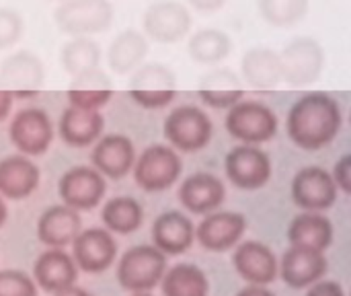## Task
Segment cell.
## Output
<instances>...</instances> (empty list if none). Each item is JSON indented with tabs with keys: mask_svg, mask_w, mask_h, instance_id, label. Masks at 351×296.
Returning a JSON list of instances; mask_svg holds the SVG:
<instances>
[{
	"mask_svg": "<svg viewBox=\"0 0 351 296\" xmlns=\"http://www.w3.org/2000/svg\"><path fill=\"white\" fill-rule=\"evenodd\" d=\"M339 103L321 91L300 97L288 113V136L302 150H321L331 144L341 130Z\"/></svg>",
	"mask_w": 351,
	"mask_h": 296,
	"instance_id": "cell-1",
	"label": "cell"
},
{
	"mask_svg": "<svg viewBox=\"0 0 351 296\" xmlns=\"http://www.w3.org/2000/svg\"><path fill=\"white\" fill-rule=\"evenodd\" d=\"M167 270V255L154 245L130 247L117 262V282L130 293H150Z\"/></svg>",
	"mask_w": 351,
	"mask_h": 296,
	"instance_id": "cell-2",
	"label": "cell"
},
{
	"mask_svg": "<svg viewBox=\"0 0 351 296\" xmlns=\"http://www.w3.org/2000/svg\"><path fill=\"white\" fill-rule=\"evenodd\" d=\"M56 27L70 37L103 33L113 23L109 0H62L53 12Z\"/></svg>",
	"mask_w": 351,
	"mask_h": 296,
	"instance_id": "cell-3",
	"label": "cell"
},
{
	"mask_svg": "<svg viewBox=\"0 0 351 296\" xmlns=\"http://www.w3.org/2000/svg\"><path fill=\"white\" fill-rule=\"evenodd\" d=\"M224 126L243 144H263L276 136L278 117L261 101H239L228 109Z\"/></svg>",
	"mask_w": 351,
	"mask_h": 296,
	"instance_id": "cell-4",
	"label": "cell"
},
{
	"mask_svg": "<svg viewBox=\"0 0 351 296\" xmlns=\"http://www.w3.org/2000/svg\"><path fill=\"white\" fill-rule=\"evenodd\" d=\"M282 76L292 87H308L317 82L325 68V49L313 37H294L280 54Z\"/></svg>",
	"mask_w": 351,
	"mask_h": 296,
	"instance_id": "cell-5",
	"label": "cell"
},
{
	"mask_svg": "<svg viewBox=\"0 0 351 296\" xmlns=\"http://www.w3.org/2000/svg\"><path fill=\"white\" fill-rule=\"evenodd\" d=\"M134 179L144 192L169 190L181 175L183 163L179 155L165 144H152L134 163Z\"/></svg>",
	"mask_w": 351,
	"mask_h": 296,
	"instance_id": "cell-6",
	"label": "cell"
},
{
	"mask_svg": "<svg viewBox=\"0 0 351 296\" xmlns=\"http://www.w3.org/2000/svg\"><path fill=\"white\" fill-rule=\"evenodd\" d=\"M177 95V78L171 68L158 62L142 64L132 72L130 78V97L146 107L160 109L167 107Z\"/></svg>",
	"mask_w": 351,
	"mask_h": 296,
	"instance_id": "cell-7",
	"label": "cell"
},
{
	"mask_svg": "<svg viewBox=\"0 0 351 296\" xmlns=\"http://www.w3.org/2000/svg\"><path fill=\"white\" fill-rule=\"evenodd\" d=\"M214 126L210 117L193 105H183L171 111L165 119V138L171 146L183 152H197L208 146L212 140Z\"/></svg>",
	"mask_w": 351,
	"mask_h": 296,
	"instance_id": "cell-8",
	"label": "cell"
},
{
	"mask_svg": "<svg viewBox=\"0 0 351 296\" xmlns=\"http://www.w3.org/2000/svg\"><path fill=\"white\" fill-rule=\"evenodd\" d=\"M191 14L177 0H156L144 12V33L156 43H177L191 31Z\"/></svg>",
	"mask_w": 351,
	"mask_h": 296,
	"instance_id": "cell-9",
	"label": "cell"
},
{
	"mask_svg": "<svg viewBox=\"0 0 351 296\" xmlns=\"http://www.w3.org/2000/svg\"><path fill=\"white\" fill-rule=\"evenodd\" d=\"M226 177L241 190H259L271 179V159L257 144H241L226 155Z\"/></svg>",
	"mask_w": 351,
	"mask_h": 296,
	"instance_id": "cell-10",
	"label": "cell"
},
{
	"mask_svg": "<svg viewBox=\"0 0 351 296\" xmlns=\"http://www.w3.org/2000/svg\"><path fill=\"white\" fill-rule=\"evenodd\" d=\"M339 190L323 167H304L292 179V200L304 212H323L337 202Z\"/></svg>",
	"mask_w": 351,
	"mask_h": 296,
	"instance_id": "cell-11",
	"label": "cell"
},
{
	"mask_svg": "<svg viewBox=\"0 0 351 296\" xmlns=\"http://www.w3.org/2000/svg\"><path fill=\"white\" fill-rule=\"evenodd\" d=\"M45 76L43 62L39 56L27 49H19L6 56L0 64V84L12 97L27 99L39 93Z\"/></svg>",
	"mask_w": 351,
	"mask_h": 296,
	"instance_id": "cell-12",
	"label": "cell"
},
{
	"mask_svg": "<svg viewBox=\"0 0 351 296\" xmlns=\"http://www.w3.org/2000/svg\"><path fill=\"white\" fill-rule=\"evenodd\" d=\"M58 192L66 206L74 210H93L103 202L107 181L95 167L78 165L62 175Z\"/></svg>",
	"mask_w": 351,
	"mask_h": 296,
	"instance_id": "cell-13",
	"label": "cell"
},
{
	"mask_svg": "<svg viewBox=\"0 0 351 296\" xmlns=\"http://www.w3.org/2000/svg\"><path fill=\"white\" fill-rule=\"evenodd\" d=\"M8 136L21 155L39 157L53 140V124L41 109H21L10 122Z\"/></svg>",
	"mask_w": 351,
	"mask_h": 296,
	"instance_id": "cell-14",
	"label": "cell"
},
{
	"mask_svg": "<svg viewBox=\"0 0 351 296\" xmlns=\"http://www.w3.org/2000/svg\"><path fill=\"white\" fill-rule=\"evenodd\" d=\"M117 243L107 229H86L72 241V260L78 270L88 274H101L115 264Z\"/></svg>",
	"mask_w": 351,
	"mask_h": 296,
	"instance_id": "cell-15",
	"label": "cell"
},
{
	"mask_svg": "<svg viewBox=\"0 0 351 296\" xmlns=\"http://www.w3.org/2000/svg\"><path fill=\"white\" fill-rule=\"evenodd\" d=\"M247 220L239 212H212L195 229V239L208 251H228L243 239Z\"/></svg>",
	"mask_w": 351,
	"mask_h": 296,
	"instance_id": "cell-16",
	"label": "cell"
},
{
	"mask_svg": "<svg viewBox=\"0 0 351 296\" xmlns=\"http://www.w3.org/2000/svg\"><path fill=\"white\" fill-rule=\"evenodd\" d=\"M232 253V266L237 274L257 286H267L278 278V260L276 253L261 241H245L241 245H234Z\"/></svg>",
	"mask_w": 351,
	"mask_h": 296,
	"instance_id": "cell-17",
	"label": "cell"
},
{
	"mask_svg": "<svg viewBox=\"0 0 351 296\" xmlns=\"http://www.w3.org/2000/svg\"><path fill=\"white\" fill-rule=\"evenodd\" d=\"M278 274L292 288H308L327 274V258L323 251L290 245L278 262Z\"/></svg>",
	"mask_w": 351,
	"mask_h": 296,
	"instance_id": "cell-18",
	"label": "cell"
},
{
	"mask_svg": "<svg viewBox=\"0 0 351 296\" xmlns=\"http://www.w3.org/2000/svg\"><path fill=\"white\" fill-rule=\"evenodd\" d=\"M134 163V142L123 134H107L93 148V165L103 177L121 179L132 171Z\"/></svg>",
	"mask_w": 351,
	"mask_h": 296,
	"instance_id": "cell-19",
	"label": "cell"
},
{
	"mask_svg": "<svg viewBox=\"0 0 351 296\" xmlns=\"http://www.w3.org/2000/svg\"><path fill=\"white\" fill-rule=\"evenodd\" d=\"M82 231V218L78 210L62 204L47 208L37 220V239L49 249H64L72 245Z\"/></svg>",
	"mask_w": 351,
	"mask_h": 296,
	"instance_id": "cell-20",
	"label": "cell"
},
{
	"mask_svg": "<svg viewBox=\"0 0 351 296\" xmlns=\"http://www.w3.org/2000/svg\"><path fill=\"white\" fill-rule=\"evenodd\" d=\"M195 239V227L189 216L179 210L162 212L152 225V241L158 251L165 255L185 253Z\"/></svg>",
	"mask_w": 351,
	"mask_h": 296,
	"instance_id": "cell-21",
	"label": "cell"
},
{
	"mask_svg": "<svg viewBox=\"0 0 351 296\" xmlns=\"http://www.w3.org/2000/svg\"><path fill=\"white\" fill-rule=\"evenodd\" d=\"M78 268L64 249H47L33 264V280L45 293H60L76 284Z\"/></svg>",
	"mask_w": 351,
	"mask_h": 296,
	"instance_id": "cell-22",
	"label": "cell"
},
{
	"mask_svg": "<svg viewBox=\"0 0 351 296\" xmlns=\"http://www.w3.org/2000/svg\"><path fill=\"white\" fill-rule=\"evenodd\" d=\"M226 196L224 183L212 173H195L179 187V202L191 214H210L222 206Z\"/></svg>",
	"mask_w": 351,
	"mask_h": 296,
	"instance_id": "cell-23",
	"label": "cell"
},
{
	"mask_svg": "<svg viewBox=\"0 0 351 296\" xmlns=\"http://www.w3.org/2000/svg\"><path fill=\"white\" fill-rule=\"evenodd\" d=\"M39 167L25 155H12L0 161V196L6 200H25L39 185Z\"/></svg>",
	"mask_w": 351,
	"mask_h": 296,
	"instance_id": "cell-24",
	"label": "cell"
},
{
	"mask_svg": "<svg viewBox=\"0 0 351 296\" xmlns=\"http://www.w3.org/2000/svg\"><path fill=\"white\" fill-rule=\"evenodd\" d=\"M241 72L245 82L257 91H269L276 89L284 76H282V60L280 54L271 47H251L245 52L241 60Z\"/></svg>",
	"mask_w": 351,
	"mask_h": 296,
	"instance_id": "cell-25",
	"label": "cell"
},
{
	"mask_svg": "<svg viewBox=\"0 0 351 296\" xmlns=\"http://www.w3.org/2000/svg\"><path fill=\"white\" fill-rule=\"evenodd\" d=\"M245 91L241 78L230 68H214L202 76L197 97L214 109H230L243 99Z\"/></svg>",
	"mask_w": 351,
	"mask_h": 296,
	"instance_id": "cell-26",
	"label": "cell"
},
{
	"mask_svg": "<svg viewBox=\"0 0 351 296\" xmlns=\"http://www.w3.org/2000/svg\"><path fill=\"white\" fill-rule=\"evenodd\" d=\"M66 97L70 101V107L99 111L113 97L111 78L101 68L90 70L80 76H74L66 91Z\"/></svg>",
	"mask_w": 351,
	"mask_h": 296,
	"instance_id": "cell-27",
	"label": "cell"
},
{
	"mask_svg": "<svg viewBox=\"0 0 351 296\" xmlns=\"http://www.w3.org/2000/svg\"><path fill=\"white\" fill-rule=\"evenodd\" d=\"M103 128H105V119L99 111H86L76 107L64 109L58 124V132L62 140L74 148H84L97 142Z\"/></svg>",
	"mask_w": 351,
	"mask_h": 296,
	"instance_id": "cell-28",
	"label": "cell"
},
{
	"mask_svg": "<svg viewBox=\"0 0 351 296\" xmlns=\"http://www.w3.org/2000/svg\"><path fill=\"white\" fill-rule=\"evenodd\" d=\"M335 231L333 223L319 212H304L298 214L288 229V241L294 247H306L315 251H327L333 243Z\"/></svg>",
	"mask_w": 351,
	"mask_h": 296,
	"instance_id": "cell-29",
	"label": "cell"
},
{
	"mask_svg": "<svg viewBox=\"0 0 351 296\" xmlns=\"http://www.w3.org/2000/svg\"><path fill=\"white\" fill-rule=\"evenodd\" d=\"M146 56L148 39L136 29H125L111 41L107 49V64L115 74L123 76L132 74L138 66H142Z\"/></svg>",
	"mask_w": 351,
	"mask_h": 296,
	"instance_id": "cell-30",
	"label": "cell"
},
{
	"mask_svg": "<svg viewBox=\"0 0 351 296\" xmlns=\"http://www.w3.org/2000/svg\"><path fill=\"white\" fill-rule=\"evenodd\" d=\"M187 52L193 62L204 66H216L230 56L232 39L220 29H199L189 37Z\"/></svg>",
	"mask_w": 351,
	"mask_h": 296,
	"instance_id": "cell-31",
	"label": "cell"
},
{
	"mask_svg": "<svg viewBox=\"0 0 351 296\" xmlns=\"http://www.w3.org/2000/svg\"><path fill=\"white\" fill-rule=\"evenodd\" d=\"M101 220L109 233L117 235H132L142 227L144 210L132 196H117L105 202L101 210Z\"/></svg>",
	"mask_w": 351,
	"mask_h": 296,
	"instance_id": "cell-32",
	"label": "cell"
},
{
	"mask_svg": "<svg viewBox=\"0 0 351 296\" xmlns=\"http://www.w3.org/2000/svg\"><path fill=\"white\" fill-rule=\"evenodd\" d=\"M160 286L165 296H208L210 291L208 276L193 264H177L165 270Z\"/></svg>",
	"mask_w": 351,
	"mask_h": 296,
	"instance_id": "cell-33",
	"label": "cell"
},
{
	"mask_svg": "<svg viewBox=\"0 0 351 296\" xmlns=\"http://www.w3.org/2000/svg\"><path fill=\"white\" fill-rule=\"evenodd\" d=\"M62 68L74 78L80 74H86L90 70H97L101 64V47L90 37H72L68 43H64L60 52Z\"/></svg>",
	"mask_w": 351,
	"mask_h": 296,
	"instance_id": "cell-34",
	"label": "cell"
},
{
	"mask_svg": "<svg viewBox=\"0 0 351 296\" xmlns=\"http://www.w3.org/2000/svg\"><path fill=\"white\" fill-rule=\"evenodd\" d=\"M257 4L263 21L280 29L298 25L308 12V0H259Z\"/></svg>",
	"mask_w": 351,
	"mask_h": 296,
	"instance_id": "cell-35",
	"label": "cell"
},
{
	"mask_svg": "<svg viewBox=\"0 0 351 296\" xmlns=\"http://www.w3.org/2000/svg\"><path fill=\"white\" fill-rule=\"evenodd\" d=\"M0 296H37V284L21 270H0Z\"/></svg>",
	"mask_w": 351,
	"mask_h": 296,
	"instance_id": "cell-36",
	"label": "cell"
},
{
	"mask_svg": "<svg viewBox=\"0 0 351 296\" xmlns=\"http://www.w3.org/2000/svg\"><path fill=\"white\" fill-rule=\"evenodd\" d=\"M25 35V21L12 8H0V49H8Z\"/></svg>",
	"mask_w": 351,
	"mask_h": 296,
	"instance_id": "cell-37",
	"label": "cell"
},
{
	"mask_svg": "<svg viewBox=\"0 0 351 296\" xmlns=\"http://www.w3.org/2000/svg\"><path fill=\"white\" fill-rule=\"evenodd\" d=\"M331 177H333L337 190H341L343 194H351V155H346L337 161Z\"/></svg>",
	"mask_w": 351,
	"mask_h": 296,
	"instance_id": "cell-38",
	"label": "cell"
},
{
	"mask_svg": "<svg viewBox=\"0 0 351 296\" xmlns=\"http://www.w3.org/2000/svg\"><path fill=\"white\" fill-rule=\"evenodd\" d=\"M304 296H346L343 286L335 280H317L315 284L308 286L306 295Z\"/></svg>",
	"mask_w": 351,
	"mask_h": 296,
	"instance_id": "cell-39",
	"label": "cell"
},
{
	"mask_svg": "<svg viewBox=\"0 0 351 296\" xmlns=\"http://www.w3.org/2000/svg\"><path fill=\"white\" fill-rule=\"evenodd\" d=\"M189 4L202 12H214V10H220L226 0H189Z\"/></svg>",
	"mask_w": 351,
	"mask_h": 296,
	"instance_id": "cell-40",
	"label": "cell"
},
{
	"mask_svg": "<svg viewBox=\"0 0 351 296\" xmlns=\"http://www.w3.org/2000/svg\"><path fill=\"white\" fill-rule=\"evenodd\" d=\"M237 296H276L267 286H257V284H249L243 291H239Z\"/></svg>",
	"mask_w": 351,
	"mask_h": 296,
	"instance_id": "cell-41",
	"label": "cell"
},
{
	"mask_svg": "<svg viewBox=\"0 0 351 296\" xmlns=\"http://www.w3.org/2000/svg\"><path fill=\"white\" fill-rule=\"evenodd\" d=\"M12 109V95L4 89H0V122L6 119V115Z\"/></svg>",
	"mask_w": 351,
	"mask_h": 296,
	"instance_id": "cell-42",
	"label": "cell"
},
{
	"mask_svg": "<svg viewBox=\"0 0 351 296\" xmlns=\"http://www.w3.org/2000/svg\"><path fill=\"white\" fill-rule=\"evenodd\" d=\"M53 296H93L90 293H86L84 288H78V286H68V288H64V291H60V293H53Z\"/></svg>",
	"mask_w": 351,
	"mask_h": 296,
	"instance_id": "cell-43",
	"label": "cell"
},
{
	"mask_svg": "<svg viewBox=\"0 0 351 296\" xmlns=\"http://www.w3.org/2000/svg\"><path fill=\"white\" fill-rule=\"evenodd\" d=\"M6 218H8V208H6L4 200L0 198V229H2V225L6 223Z\"/></svg>",
	"mask_w": 351,
	"mask_h": 296,
	"instance_id": "cell-44",
	"label": "cell"
},
{
	"mask_svg": "<svg viewBox=\"0 0 351 296\" xmlns=\"http://www.w3.org/2000/svg\"><path fill=\"white\" fill-rule=\"evenodd\" d=\"M130 296H152L150 293H132Z\"/></svg>",
	"mask_w": 351,
	"mask_h": 296,
	"instance_id": "cell-45",
	"label": "cell"
},
{
	"mask_svg": "<svg viewBox=\"0 0 351 296\" xmlns=\"http://www.w3.org/2000/svg\"><path fill=\"white\" fill-rule=\"evenodd\" d=\"M60 2H62V0H60Z\"/></svg>",
	"mask_w": 351,
	"mask_h": 296,
	"instance_id": "cell-46",
	"label": "cell"
}]
</instances>
